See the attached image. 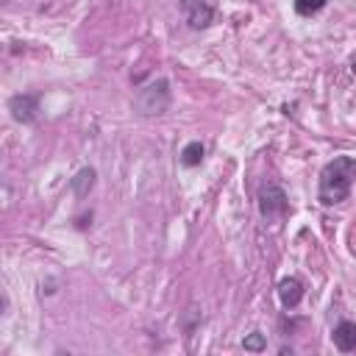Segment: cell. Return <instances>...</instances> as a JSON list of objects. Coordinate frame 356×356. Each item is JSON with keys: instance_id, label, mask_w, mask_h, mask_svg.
Here are the masks:
<instances>
[{"instance_id": "7", "label": "cell", "mask_w": 356, "mask_h": 356, "mask_svg": "<svg viewBox=\"0 0 356 356\" xmlns=\"http://www.w3.org/2000/svg\"><path fill=\"white\" fill-rule=\"evenodd\" d=\"M278 300H281L284 309H295L303 300V284L295 275L281 278V284H278Z\"/></svg>"}, {"instance_id": "4", "label": "cell", "mask_w": 356, "mask_h": 356, "mask_svg": "<svg viewBox=\"0 0 356 356\" xmlns=\"http://www.w3.org/2000/svg\"><path fill=\"white\" fill-rule=\"evenodd\" d=\"M178 8L184 14L186 25L195 31H203L214 22V6L209 0H178Z\"/></svg>"}, {"instance_id": "3", "label": "cell", "mask_w": 356, "mask_h": 356, "mask_svg": "<svg viewBox=\"0 0 356 356\" xmlns=\"http://www.w3.org/2000/svg\"><path fill=\"white\" fill-rule=\"evenodd\" d=\"M259 211L267 222H281L289 211V200L286 192L278 184H261L259 189Z\"/></svg>"}, {"instance_id": "8", "label": "cell", "mask_w": 356, "mask_h": 356, "mask_svg": "<svg viewBox=\"0 0 356 356\" xmlns=\"http://www.w3.org/2000/svg\"><path fill=\"white\" fill-rule=\"evenodd\" d=\"M92 186H95V170H92V167L78 170V172H75V178L70 181V189L75 192V197H78V200H83V197L92 192Z\"/></svg>"}, {"instance_id": "11", "label": "cell", "mask_w": 356, "mask_h": 356, "mask_svg": "<svg viewBox=\"0 0 356 356\" xmlns=\"http://www.w3.org/2000/svg\"><path fill=\"white\" fill-rule=\"evenodd\" d=\"M242 348H245V350H253V353H259V350H264V348H267V339H264V334L253 331V334H248V337L242 339Z\"/></svg>"}, {"instance_id": "1", "label": "cell", "mask_w": 356, "mask_h": 356, "mask_svg": "<svg viewBox=\"0 0 356 356\" xmlns=\"http://www.w3.org/2000/svg\"><path fill=\"white\" fill-rule=\"evenodd\" d=\"M356 181V159L353 156H334L323 170L317 181V200L323 206H337L350 197Z\"/></svg>"}, {"instance_id": "2", "label": "cell", "mask_w": 356, "mask_h": 356, "mask_svg": "<svg viewBox=\"0 0 356 356\" xmlns=\"http://www.w3.org/2000/svg\"><path fill=\"white\" fill-rule=\"evenodd\" d=\"M170 108V81L167 78H156L145 86L136 89L134 95V111L139 117H159Z\"/></svg>"}, {"instance_id": "6", "label": "cell", "mask_w": 356, "mask_h": 356, "mask_svg": "<svg viewBox=\"0 0 356 356\" xmlns=\"http://www.w3.org/2000/svg\"><path fill=\"white\" fill-rule=\"evenodd\" d=\"M331 339H334L337 350H342V353L356 350V323L353 320H339L331 331Z\"/></svg>"}, {"instance_id": "10", "label": "cell", "mask_w": 356, "mask_h": 356, "mask_svg": "<svg viewBox=\"0 0 356 356\" xmlns=\"http://www.w3.org/2000/svg\"><path fill=\"white\" fill-rule=\"evenodd\" d=\"M325 3H328V0H295V11H298L300 17H312V14L323 11Z\"/></svg>"}, {"instance_id": "5", "label": "cell", "mask_w": 356, "mask_h": 356, "mask_svg": "<svg viewBox=\"0 0 356 356\" xmlns=\"http://www.w3.org/2000/svg\"><path fill=\"white\" fill-rule=\"evenodd\" d=\"M8 111H11V117L17 120V122H25V125H31V122H36V114H39V95H14L11 100H8Z\"/></svg>"}, {"instance_id": "9", "label": "cell", "mask_w": 356, "mask_h": 356, "mask_svg": "<svg viewBox=\"0 0 356 356\" xmlns=\"http://www.w3.org/2000/svg\"><path fill=\"white\" fill-rule=\"evenodd\" d=\"M203 156H206V147H203V142L195 139V142H186V145H184L178 161H181L184 167H197V164L203 161Z\"/></svg>"}]
</instances>
